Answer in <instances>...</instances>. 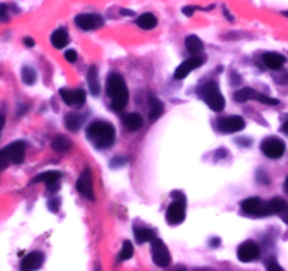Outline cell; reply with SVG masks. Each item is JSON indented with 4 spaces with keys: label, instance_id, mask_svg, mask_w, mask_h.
Listing matches in <instances>:
<instances>
[{
    "label": "cell",
    "instance_id": "obj_1",
    "mask_svg": "<svg viewBox=\"0 0 288 271\" xmlns=\"http://www.w3.org/2000/svg\"><path fill=\"white\" fill-rule=\"evenodd\" d=\"M86 136H88V138H89L90 141L95 144V147H98V148H108L115 141L116 130L108 122L96 120V122H92L88 126Z\"/></svg>",
    "mask_w": 288,
    "mask_h": 271
},
{
    "label": "cell",
    "instance_id": "obj_2",
    "mask_svg": "<svg viewBox=\"0 0 288 271\" xmlns=\"http://www.w3.org/2000/svg\"><path fill=\"white\" fill-rule=\"evenodd\" d=\"M106 92L112 99V108L115 110L119 112L126 108L129 102V90H127L126 82L120 75L117 73L109 75L106 81Z\"/></svg>",
    "mask_w": 288,
    "mask_h": 271
},
{
    "label": "cell",
    "instance_id": "obj_3",
    "mask_svg": "<svg viewBox=\"0 0 288 271\" xmlns=\"http://www.w3.org/2000/svg\"><path fill=\"white\" fill-rule=\"evenodd\" d=\"M199 96L205 100V103L214 112H222L225 109V98L220 93L216 82H207L205 85H202L201 89H199Z\"/></svg>",
    "mask_w": 288,
    "mask_h": 271
},
{
    "label": "cell",
    "instance_id": "obj_4",
    "mask_svg": "<svg viewBox=\"0 0 288 271\" xmlns=\"http://www.w3.org/2000/svg\"><path fill=\"white\" fill-rule=\"evenodd\" d=\"M172 198H174V201L167 209L165 217H167L168 223L180 225L181 222H184V219H185V206H187L185 197L181 192H172Z\"/></svg>",
    "mask_w": 288,
    "mask_h": 271
},
{
    "label": "cell",
    "instance_id": "obj_5",
    "mask_svg": "<svg viewBox=\"0 0 288 271\" xmlns=\"http://www.w3.org/2000/svg\"><path fill=\"white\" fill-rule=\"evenodd\" d=\"M243 212L254 216H267L273 215V210L270 206V201L266 202L260 198H247L242 202Z\"/></svg>",
    "mask_w": 288,
    "mask_h": 271
},
{
    "label": "cell",
    "instance_id": "obj_6",
    "mask_svg": "<svg viewBox=\"0 0 288 271\" xmlns=\"http://www.w3.org/2000/svg\"><path fill=\"white\" fill-rule=\"evenodd\" d=\"M151 254H153V262L158 267L167 269L171 264V254L168 252L167 246L160 239L151 240Z\"/></svg>",
    "mask_w": 288,
    "mask_h": 271
},
{
    "label": "cell",
    "instance_id": "obj_7",
    "mask_svg": "<svg viewBox=\"0 0 288 271\" xmlns=\"http://www.w3.org/2000/svg\"><path fill=\"white\" fill-rule=\"evenodd\" d=\"M261 151L266 157L276 160V158L283 157V154L286 151V144L283 140H280L279 137H269V138L263 140Z\"/></svg>",
    "mask_w": 288,
    "mask_h": 271
},
{
    "label": "cell",
    "instance_id": "obj_8",
    "mask_svg": "<svg viewBox=\"0 0 288 271\" xmlns=\"http://www.w3.org/2000/svg\"><path fill=\"white\" fill-rule=\"evenodd\" d=\"M260 256V247L259 244L254 243L252 240H247L239 246L237 249V257L239 260L243 263H250L253 260H256Z\"/></svg>",
    "mask_w": 288,
    "mask_h": 271
},
{
    "label": "cell",
    "instance_id": "obj_9",
    "mask_svg": "<svg viewBox=\"0 0 288 271\" xmlns=\"http://www.w3.org/2000/svg\"><path fill=\"white\" fill-rule=\"evenodd\" d=\"M244 126L246 123L240 116H229L217 122V129L223 133H237V132H242Z\"/></svg>",
    "mask_w": 288,
    "mask_h": 271
},
{
    "label": "cell",
    "instance_id": "obj_10",
    "mask_svg": "<svg viewBox=\"0 0 288 271\" xmlns=\"http://www.w3.org/2000/svg\"><path fill=\"white\" fill-rule=\"evenodd\" d=\"M60 95H61L63 100L68 106H73V108H81V106H83L85 100H86V95H85V92L82 89H61L60 90Z\"/></svg>",
    "mask_w": 288,
    "mask_h": 271
},
{
    "label": "cell",
    "instance_id": "obj_11",
    "mask_svg": "<svg viewBox=\"0 0 288 271\" xmlns=\"http://www.w3.org/2000/svg\"><path fill=\"white\" fill-rule=\"evenodd\" d=\"M76 188L81 192L85 198L93 201L95 195H93V184H92V175H90L89 170H85L82 172L79 180L76 182Z\"/></svg>",
    "mask_w": 288,
    "mask_h": 271
},
{
    "label": "cell",
    "instance_id": "obj_12",
    "mask_svg": "<svg viewBox=\"0 0 288 271\" xmlns=\"http://www.w3.org/2000/svg\"><path fill=\"white\" fill-rule=\"evenodd\" d=\"M75 24L82 30H95L102 26V17L98 14H79L75 18Z\"/></svg>",
    "mask_w": 288,
    "mask_h": 271
},
{
    "label": "cell",
    "instance_id": "obj_13",
    "mask_svg": "<svg viewBox=\"0 0 288 271\" xmlns=\"http://www.w3.org/2000/svg\"><path fill=\"white\" fill-rule=\"evenodd\" d=\"M7 157L10 158L11 164H21L24 160V153H26V144L23 141H16L3 148Z\"/></svg>",
    "mask_w": 288,
    "mask_h": 271
},
{
    "label": "cell",
    "instance_id": "obj_14",
    "mask_svg": "<svg viewBox=\"0 0 288 271\" xmlns=\"http://www.w3.org/2000/svg\"><path fill=\"white\" fill-rule=\"evenodd\" d=\"M201 65H202V60H201V58H197V57L189 58L187 61H184V63L181 64L180 67L175 69L174 78H175V79H184L189 72L195 71V69L199 68Z\"/></svg>",
    "mask_w": 288,
    "mask_h": 271
},
{
    "label": "cell",
    "instance_id": "obj_15",
    "mask_svg": "<svg viewBox=\"0 0 288 271\" xmlns=\"http://www.w3.org/2000/svg\"><path fill=\"white\" fill-rule=\"evenodd\" d=\"M44 263V254L40 253V252H33V253L27 254L23 260H21V270L30 271V270H37L43 266Z\"/></svg>",
    "mask_w": 288,
    "mask_h": 271
},
{
    "label": "cell",
    "instance_id": "obj_16",
    "mask_svg": "<svg viewBox=\"0 0 288 271\" xmlns=\"http://www.w3.org/2000/svg\"><path fill=\"white\" fill-rule=\"evenodd\" d=\"M61 180V172L60 171H47L37 175L34 180L31 181L33 184H38V182H44L47 187H53L58 181Z\"/></svg>",
    "mask_w": 288,
    "mask_h": 271
},
{
    "label": "cell",
    "instance_id": "obj_17",
    "mask_svg": "<svg viewBox=\"0 0 288 271\" xmlns=\"http://www.w3.org/2000/svg\"><path fill=\"white\" fill-rule=\"evenodd\" d=\"M263 61L266 64V67L277 71L283 67V64L286 63V58L281 54H277V53H267V54L263 55Z\"/></svg>",
    "mask_w": 288,
    "mask_h": 271
},
{
    "label": "cell",
    "instance_id": "obj_18",
    "mask_svg": "<svg viewBox=\"0 0 288 271\" xmlns=\"http://www.w3.org/2000/svg\"><path fill=\"white\" fill-rule=\"evenodd\" d=\"M88 85H89V92L92 96H99L100 93V85L99 78H98V69L96 67H90L88 71Z\"/></svg>",
    "mask_w": 288,
    "mask_h": 271
},
{
    "label": "cell",
    "instance_id": "obj_19",
    "mask_svg": "<svg viewBox=\"0 0 288 271\" xmlns=\"http://www.w3.org/2000/svg\"><path fill=\"white\" fill-rule=\"evenodd\" d=\"M68 41H70V37H68V33H67V30H64V28H58V30H55L54 33H53V36H51V44L55 48H64L65 45L68 44Z\"/></svg>",
    "mask_w": 288,
    "mask_h": 271
},
{
    "label": "cell",
    "instance_id": "obj_20",
    "mask_svg": "<svg viewBox=\"0 0 288 271\" xmlns=\"http://www.w3.org/2000/svg\"><path fill=\"white\" fill-rule=\"evenodd\" d=\"M125 126L130 132H137L143 127V118L137 113H130L125 118Z\"/></svg>",
    "mask_w": 288,
    "mask_h": 271
},
{
    "label": "cell",
    "instance_id": "obj_21",
    "mask_svg": "<svg viewBox=\"0 0 288 271\" xmlns=\"http://www.w3.org/2000/svg\"><path fill=\"white\" fill-rule=\"evenodd\" d=\"M137 26L143 30H151L157 26V18L151 13H144L140 17L137 18Z\"/></svg>",
    "mask_w": 288,
    "mask_h": 271
},
{
    "label": "cell",
    "instance_id": "obj_22",
    "mask_svg": "<svg viewBox=\"0 0 288 271\" xmlns=\"http://www.w3.org/2000/svg\"><path fill=\"white\" fill-rule=\"evenodd\" d=\"M185 47L191 54H199L204 50V44L197 36H188L185 38Z\"/></svg>",
    "mask_w": 288,
    "mask_h": 271
},
{
    "label": "cell",
    "instance_id": "obj_23",
    "mask_svg": "<svg viewBox=\"0 0 288 271\" xmlns=\"http://www.w3.org/2000/svg\"><path fill=\"white\" fill-rule=\"evenodd\" d=\"M71 141L67 138V137H64V136H58V137H55L54 140H53V143H51V147H53V150L57 151V153H64V151H68L70 148H71Z\"/></svg>",
    "mask_w": 288,
    "mask_h": 271
},
{
    "label": "cell",
    "instance_id": "obj_24",
    "mask_svg": "<svg viewBox=\"0 0 288 271\" xmlns=\"http://www.w3.org/2000/svg\"><path fill=\"white\" fill-rule=\"evenodd\" d=\"M257 92L252 88H243V89L237 90L236 93H234V100L236 102H246V100H250V99H257Z\"/></svg>",
    "mask_w": 288,
    "mask_h": 271
},
{
    "label": "cell",
    "instance_id": "obj_25",
    "mask_svg": "<svg viewBox=\"0 0 288 271\" xmlns=\"http://www.w3.org/2000/svg\"><path fill=\"white\" fill-rule=\"evenodd\" d=\"M162 112H164V105L157 98L151 96L150 98V119L157 120L162 115Z\"/></svg>",
    "mask_w": 288,
    "mask_h": 271
},
{
    "label": "cell",
    "instance_id": "obj_26",
    "mask_svg": "<svg viewBox=\"0 0 288 271\" xmlns=\"http://www.w3.org/2000/svg\"><path fill=\"white\" fill-rule=\"evenodd\" d=\"M65 125L68 127V130L71 132H78L82 126V118L76 113H71L65 118Z\"/></svg>",
    "mask_w": 288,
    "mask_h": 271
},
{
    "label": "cell",
    "instance_id": "obj_27",
    "mask_svg": "<svg viewBox=\"0 0 288 271\" xmlns=\"http://www.w3.org/2000/svg\"><path fill=\"white\" fill-rule=\"evenodd\" d=\"M136 240L137 243L143 244L147 243V242H151L154 239V232L150 230V229H137L136 230Z\"/></svg>",
    "mask_w": 288,
    "mask_h": 271
},
{
    "label": "cell",
    "instance_id": "obj_28",
    "mask_svg": "<svg viewBox=\"0 0 288 271\" xmlns=\"http://www.w3.org/2000/svg\"><path fill=\"white\" fill-rule=\"evenodd\" d=\"M21 79L26 85H34L37 81V73L31 67H24L21 69Z\"/></svg>",
    "mask_w": 288,
    "mask_h": 271
},
{
    "label": "cell",
    "instance_id": "obj_29",
    "mask_svg": "<svg viewBox=\"0 0 288 271\" xmlns=\"http://www.w3.org/2000/svg\"><path fill=\"white\" fill-rule=\"evenodd\" d=\"M132 256H133V244H132V242L126 240V242L123 243L122 252L119 254V260H120V262H122V260H129Z\"/></svg>",
    "mask_w": 288,
    "mask_h": 271
},
{
    "label": "cell",
    "instance_id": "obj_30",
    "mask_svg": "<svg viewBox=\"0 0 288 271\" xmlns=\"http://www.w3.org/2000/svg\"><path fill=\"white\" fill-rule=\"evenodd\" d=\"M9 164H11L10 158L7 157L6 151H4V150H1V151H0V171H1V170H4V168H7V165H9Z\"/></svg>",
    "mask_w": 288,
    "mask_h": 271
},
{
    "label": "cell",
    "instance_id": "obj_31",
    "mask_svg": "<svg viewBox=\"0 0 288 271\" xmlns=\"http://www.w3.org/2000/svg\"><path fill=\"white\" fill-rule=\"evenodd\" d=\"M60 205H61V199L55 198V199H50L48 201V209L51 212H57L60 209Z\"/></svg>",
    "mask_w": 288,
    "mask_h": 271
},
{
    "label": "cell",
    "instance_id": "obj_32",
    "mask_svg": "<svg viewBox=\"0 0 288 271\" xmlns=\"http://www.w3.org/2000/svg\"><path fill=\"white\" fill-rule=\"evenodd\" d=\"M65 60L68 61V63H75L76 61V58H78V54H76V51H73V50H68V51H65Z\"/></svg>",
    "mask_w": 288,
    "mask_h": 271
},
{
    "label": "cell",
    "instance_id": "obj_33",
    "mask_svg": "<svg viewBox=\"0 0 288 271\" xmlns=\"http://www.w3.org/2000/svg\"><path fill=\"white\" fill-rule=\"evenodd\" d=\"M195 10H198V7H195V6H187V7L182 9V13H184L185 16H192Z\"/></svg>",
    "mask_w": 288,
    "mask_h": 271
},
{
    "label": "cell",
    "instance_id": "obj_34",
    "mask_svg": "<svg viewBox=\"0 0 288 271\" xmlns=\"http://www.w3.org/2000/svg\"><path fill=\"white\" fill-rule=\"evenodd\" d=\"M267 269L271 271H283V267H281V266H279L277 263H274V262L269 263V264H267Z\"/></svg>",
    "mask_w": 288,
    "mask_h": 271
},
{
    "label": "cell",
    "instance_id": "obj_35",
    "mask_svg": "<svg viewBox=\"0 0 288 271\" xmlns=\"http://www.w3.org/2000/svg\"><path fill=\"white\" fill-rule=\"evenodd\" d=\"M125 163H126V161H125L123 158L117 157L116 160H113V161H112V165H113V167H116V165H123Z\"/></svg>",
    "mask_w": 288,
    "mask_h": 271
},
{
    "label": "cell",
    "instance_id": "obj_36",
    "mask_svg": "<svg viewBox=\"0 0 288 271\" xmlns=\"http://www.w3.org/2000/svg\"><path fill=\"white\" fill-rule=\"evenodd\" d=\"M24 44L27 45V47H34V40L30 38V37H26L24 38Z\"/></svg>",
    "mask_w": 288,
    "mask_h": 271
},
{
    "label": "cell",
    "instance_id": "obj_37",
    "mask_svg": "<svg viewBox=\"0 0 288 271\" xmlns=\"http://www.w3.org/2000/svg\"><path fill=\"white\" fill-rule=\"evenodd\" d=\"M4 127V116L3 115H0V132H1V129Z\"/></svg>",
    "mask_w": 288,
    "mask_h": 271
},
{
    "label": "cell",
    "instance_id": "obj_38",
    "mask_svg": "<svg viewBox=\"0 0 288 271\" xmlns=\"http://www.w3.org/2000/svg\"><path fill=\"white\" fill-rule=\"evenodd\" d=\"M281 130H283L284 133H287V135H288V120L286 122V123H284V125H283V127H281Z\"/></svg>",
    "mask_w": 288,
    "mask_h": 271
},
{
    "label": "cell",
    "instance_id": "obj_39",
    "mask_svg": "<svg viewBox=\"0 0 288 271\" xmlns=\"http://www.w3.org/2000/svg\"><path fill=\"white\" fill-rule=\"evenodd\" d=\"M6 9H7V7H6V6H4V4H1V6H0V16H1V14H4V13H6Z\"/></svg>",
    "mask_w": 288,
    "mask_h": 271
},
{
    "label": "cell",
    "instance_id": "obj_40",
    "mask_svg": "<svg viewBox=\"0 0 288 271\" xmlns=\"http://www.w3.org/2000/svg\"><path fill=\"white\" fill-rule=\"evenodd\" d=\"M219 244V239H215V240H211V246H217Z\"/></svg>",
    "mask_w": 288,
    "mask_h": 271
},
{
    "label": "cell",
    "instance_id": "obj_41",
    "mask_svg": "<svg viewBox=\"0 0 288 271\" xmlns=\"http://www.w3.org/2000/svg\"><path fill=\"white\" fill-rule=\"evenodd\" d=\"M286 190L288 191V177H287V180H286Z\"/></svg>",
    "mask_w": 288,
    "mask_h": 271
}]
</instances>
